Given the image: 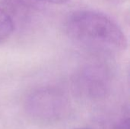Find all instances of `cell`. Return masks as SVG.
Returning <instances> with one entry per match:
<instances>
[{"label": "cell", "instance_id": "cell-1", "mask_svg": "<svg viewBox=\"0 0 130 129\" xmlns=\"http://www.w3.org/2000/svg\"><path fill=\"white\" fill-rule=\"evenodd\" d=\"M66 30L74 43L92 51L115 53L128 46L127 37L118 24L99 11H74L66 21Z\"/></svg>", "mask_w": 130, "mask_h": 129}, {"label": "cell", "instance_id": "cell-2", "mask_svg": "<svg viewBox=\"0 0 130 129\" xmlns=\"http://www.w3.org/2000/svg\"><path fill=\"white\" fill-rule=\"evenodd\" d=\"M69 104L68 97L62 90L55 87H44L29 95L24 108L32 120L50 124L62 120L69 114Z\"/></svg>", "mask_w": 130, "mask_h": 129}, {"label": "cell", "instance_id": "cell-3", "mask_svg": "<svg viewBox=\"0 0 130 129\" xmlns=\"http://www.w3.org/2000/svg\"><path fill=\"white\" fill-rule=\"evenodd\" d=\"M73 82L75 91L88 100L105 98L110 92V75L104 66L100 65L85 66L75 75Z\"/></svg>", "mask_w": 130, "mask_h": 129}, {"label": "cell", "instance_id": "cell-4", "mask_svg": "<svg viewBox=\"0 0 130 129\" xmlns=\"http://www.w3.org/2000/svg\"><path fill=\"white\" fill-rule=\"evenodd\" d=\"M14 29L12 18L5 11L0 8V42L11 36Z\"/></svg>", "mask_w": 130, "mask_h": 129}, {"label": "cell", "instance_id": "cell-5", "mask_svg": "<svg viewBox=\"0 0 130 129\" xmlns=\"http://www.w3.org/2000/svg\"><path fill=\"white\" fill-rule=\"evenodd\" d=\"M112 129H129V115L123 116L114 125Z\"/></svg>", "mask_w": 130, "mask_h": 129}, {"label": "cell", "instance_id": "cell-6", "mask_svg": "<svg viewBox=\"0 0 130 129\" xmlns=\"http://www.w3.org/2000/svg\"><path fill=\"white\" fill-rule=\"evenodd\" d=\"M34 1H40V2H46V3H50V4H58V5H61V4H65L66 2H68L69 0H34Z\"/></svg>", "mask_w": 130, "mask_h": 129}, {"label": "cell", "instance_id": "cell-7", "mask_svg": "<svg viewBox=\"0 0 130 129\" xmlns=\"http://www.w3.org/2000/svg\"><path fill=\"white\" fill-rule=\"evenodd\" d=\"M78 129H92V128H78Z\"/></svg>", "mask_w": 130, "mask_h": 129}]
</instances>
